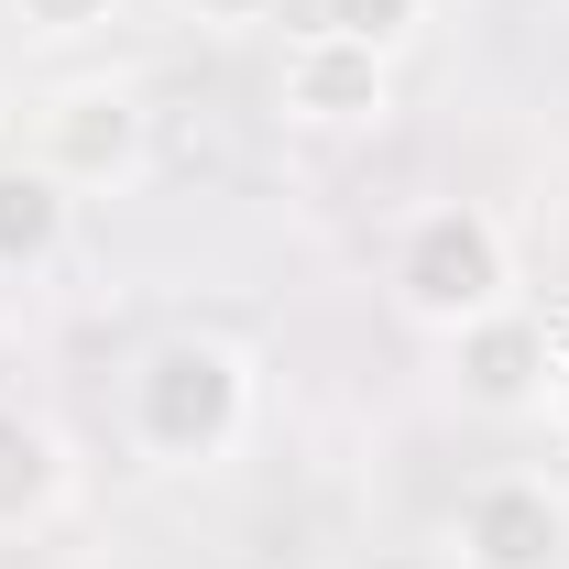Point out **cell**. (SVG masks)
Segmentation results:
<instances>
[{
    "instance_id": "obj_1",
    "label": "cell",
    "mask_w": 569,
    "mask_h": 569,
    "mask_svg": "<svg viewBox=\"0 0 569 569\" xmlns=\"http://www.w3.org/2000/svg\"><path fill=\"white\" fill-rule=\"evenodd\" d=\"M263 427V361L230 329H164L121 361V449L164 482H209Z\"/></svg>"
},
{
    "instance_id": "obj_4",
    "label": "cell",
    "mask_w": 569,
    "mask_h": 569,
    "mask_svg": "<svg viewBox=\"0 0 569 569\" xmlns=\"http://www.w3.org/2000/svg\"><path fill=\"white\" fill-rule=\"evenodd\" d=\"M438 351H449V395L482 427H537V417H559V395H569V351H559V329H548L526 296H515L503 318H482V329L438 340Z\"/></svg>"
},
{
    "instance_id": "obj_3",
    "label": "cell",
    "mask_w": 569,
    "mask_h": 569,
    "mask_svg": "<svg viewBox=\"0 0 569 569\" xmlns=\"http://www.w3.org/2000/svg\"><path fill=\"white\" fill-rule=\"evenodd\" d=\"M77 209L88 198H142L153 187V99L132 77H56L33 99V142H22Z\"/></svg>"
},
{
    "instance_id": "obj_8",
    "label": "cell",
    "mask_w": 569,
    "mask_h": 569,
    "mask_svg": "<svg viewBox=\"0 0 569 569\" xmlns=\"http://www.w3.org/2000/svg\"><path fill=\"white\" fill-rule=\"evenodd\" d=\"M77 252V198L33 164V153H0V284H33Z\"/></svg>"
},
{
    "instance_id": "obj_7",
    "label": "cell",
    "mask_w": 569,
    "mask_h": 569,
    "mask_svg": "<svg viewBox=\"0 0 569 569\" xmlns=\"http://www.w3.org/2000/svg\"><path fill=\"white\" fill-rule=\"evenodd\" d=\"M67 503H77L67 427L44 417V406H22V395H0V548L11 537H44Z\"/></svg>"
},
{
    "instance_id": "obj_12",
    "label": "cell",
    "mask_w": 569,
    "mask_h": 569,
    "mask_svg": "<svg viewBox=\"0 0 569 569\" xmlns=\"http://www.w3.org/2000/svg\"><path fill=\"white\" fill-rule=\"evenodd\" d=\"M559 417H569V395H559Z\"/></svg>"
},
{
    "instance_id": "obj_11",
    "label": "cell",
    "mask_w": 569,
    "mask_h": 569,
    "mask_svg": "<svg viewBox=\"0 0 569 569\" xmlns=\"http://www.w3.org/2000/svg\"><path fill=\"white\" fill-rule=\"evenodd\" d=\"M284 0H176V22H198V33H252V22H274Z\"/></svg>"
},
{
    "instance_id": "obj_9",
    "label": "cell",
    "mask_w": 569,
    "mask_h": 569,
    "mask_svg": "<svg viewBox=\"0 0 569 569\" xmlns=\"http://www.w3.org/2000/svg\"><path fill=\"white\" fill-rule=\"evenodd\" d=\"M318 22L351 33V44H372V56H406L427 22H438V0H318Z\"/></svg>"
},
{
    "instance_id": "obj_5",
    "label": "cell",
    "mask_w": 569,
    "mask_h": 569,
    "mask_svg": "<svg viewBox=\"0 0 569 569\" xmlns=\"http://www.w3.org/2000/svg\"><path fill=\"white\" fill-rule=\"evenodd\" d=\"M449 569H569V482L559 471H482L438 526Z\"/></svg>"
},
{
    "instance_id": "obj_10",
    "label": "cell",
    "mask_w": 569,
    "mask_h": 569,
    "mask_svg": "<svg viewBox=\"0 0 569 569\" xmlns=\"http://www.w3.org/2000/svg\"><path fill=\"white\" fill-rule=\"evenodd\" d=\"M132 0H0V22L22 33V44H88V33H110Z\"/></svg>"
},
{
    "instance_id": "obj_2",
    "label": "cell",
    "mask_w": 569,
    "mask_h": 569,
    "mask_svg": "<svg viewBox=\"0 0 569 569\" xmlns=\"http://www.w3.org/2000/svg\"><path fill=\"white\" fill-rule=\"evenodd\" d=\"M383 296H395L406 329L460 340V329H482V318H503V307L526 296L515 230H503L482 198H417V209L383 230Z\"/></svg>"
},
{
    "instance_id": "obj_6",
    "label": "cell",
    "mask_w": 569,
    "mask_h": 569,
    "mask_svg": "<svg viewBox=\"0 0 569 569\" xmlns=\"http://www.w3.org/2000/svg\"><path fill=\"white\" fill-rule=\"evenodd\" d=\"M274 121H296V132H383L395 121V56H372V44H351V33H329V22H307L296 44H284L274 67Z\"/></svg>"
},
{
    "instance_id": "obj_13",
    "label": "cell",
    "mask_w": 569,
    "mask_h": 569,
    "mask_svg": "<svg viewBox=\"0 0 569 569\" xmlns=\"http://www.w3.org/2000/svg\"><path fill=\"white\" fill-rule=\"evenodd\" d=\"M559 11H569V0H559Z\"/></svg>"
}]
</instances>
